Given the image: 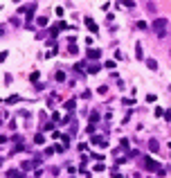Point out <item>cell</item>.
Here are the masks:
<instances>
[{"label":"cell","mask_w":171,"mask_h":178,"mask_svg":"<svg viewBox=\"0 0 171 178\" xmlns=\"http://www.w3.org/2000/svg\"><path fill=\"white\" fill-rule=\"evenodd\" d=\"M142 162H144V171H155V174H160V176H164V169L160 167V165L155 162L151 156H144L142 158Z\"/></svg>","instance_id":"obj_1"},{"label":"cell","mask_w":171,"mask_h":178,"mask_svg":"<svg viewBox=\"0 0 171 178\" xmlns=\"http://www.w3.org/2000/svg\"><path fill=\"white\" fill-rule=\"evenodd\" d=\"M167 23H169L167 18H155V20H153V32H155L160 38L167 36Z\"/></svg>","instance_id":"obj_2"},{"label":"cell","mask_w":171,"mask_h":178,"mask_svg":"<svg viewBox=\"0 0 171 178\" xmlns=\"http://www.w3.org/2000/svg\"><path fill=\"white\" fill-rule=\"evenodd\" d=\"M90 142H92V144H97L99 149H106V147H108L106 137H101V135H92V137H90Z\"/></svg>","instance_id":"obj_3"},{"label":"cell","mask_w":171,"mask_h":178,"mask_svg":"<svg viewBox=\"0 0 171 178\" xmlns=\"http://www.w3.org/2000/svg\"><path fill=\"white\" fill-rule=\"evenodd\" d=\"M7 178H25V171H23V169H9L7 171Z\"/></svg>","instance_id":"obj_4"},{"label":"cell","mask_w":171,"mask_h":178,"mask_svg":"<svg viewBox=\"0 0 171 178\" xmlns=\"http://www.w3.org/2000/svg\"><path fill=\"white\" fill-rule=\"evenodd\" d=\"M86 56H88V59H92V61H97L101 56V52L99 50H88V52H86Z\"/></svg>","instance_id":"obj_5"},{"label":"cell","mask_w":171,"mask_h":178,"mask_svg":"<svg viewBox=\"0 0 171 178\" xmlns=\"http://www.w3.org/2000/svg\"><path fill=\"white\" fill-rule=\"evenodd\" d=\"M83 23H86V27H88V30H90V32H95V34H97V23H95L92 18H86Z\"/></svg>","instance_id":"obj_6"},{"label":"cell","mask_w":171,"mask_h":178,"mask_svg":"<svg viewBox=\"0 0 171 178\" xmlns=\"http://www.w3.org/2000/svg\"><path fill=\"white\" fill-rule=\"evenodd\" d=\"M32 167H34V160H25V162H20V169L23 171H30Z\"/></svg>","instance_id":"obj_7"},{"label":"cell","mask_w":171,"mask_h":178,"mask_svg":"<svg viewBox=\"0 0 171 178\" xmlns=\"http://www.w3.org/2000/svg\"><path fill=\"white\" fill-rule=\"evenodd\" d=\"M144 63H146V68H149V70H158V61H155V59H146Z\"/></svg>","instance_id":"obj_8"},{"label":"cell","mask_w":171,"mask_h":178,"mask_svg":"<svg viewBox=\"0 0 171 178\" xmlns=\"http://www.w3.org/2000/svg\"><path fill=\"white\" fill-rule=\"evenodd\" d=\"M75 106H77V101H75V99H70V101H65V106H63V108H65V111H70V113H75Z\"/></svg>","instance_id":"obj_9"},{"label":"cell","mask_w":171,"mask_h":178,"mask_svg":"<svg viewBox=\"0 0 171 178\" xmlns=\"http://www.w3.org/2000/svg\"><path fill=\"white\" fill-rule=\"evenodd\" d=\"M135 56H138L140 61L144 59V54H142V43H135Z\"/></svg>","instance_id":"obj_10"},{"label":"cell","mask_w":171,"mask_h":178,"mask_svg":"<svg viewBox=\"0 0 171 178\" xmlns=\"http://www.w3.org/2000/svg\"><path fill=\"white\" fill-rule=\"evenodd\" d=\"M149 149H151L153 153H155V151H160V144H158L155 140H151V142H149Z\"/></svg>","instance_id":"obj_11"},{"label":"cell","mask_w":171,"mask_h":178,"mask_svg":"<svg viewBox=\"0 0 171 178\" xmlns=\"http://www.w3.org/2000/svg\"><path fill=\"white\" fill-rule=\"evenodd\" d=\"M86 70H88L90 74H97V72H99V66H97V63H92V66H88Z\"/></svg>","instance_id":"obj_12"},{"label":"cell","mask_w":171,"mask_h":178,"mask_svg":"<svg viewBox=\"0 0 171 178\" xmlns=\"http://www.w3.org/2000/svg\"><path fill=\"white\" fill-rule=\"evenodd\" d=\"M16 101H20V97H18V95H11V97H7V104H16Z\"/></svg>","instance_id":"obj_13"},{"label":"cell","mask_w":171,"mask_h":178,"mask_svg":"<svg viewBox=\"0 0 171 178\" xmlns=\"http://www.w3.org/2000/svg\"><path fill=\"white\" fill-rule=\"evenodd\" d=\"M90 122H99V113H97V111H92V113H90Z\"/></svg>","instance_id":"obj_14"},{"label":"cell","mask_w":171,"mask_h":178,"mask_svg":"<svg viewBox=\"0 0 171 178\" xmlns=\"http://www.w3.org/2000/svg\"><path fill=\"white\" fill-rule=\"evenodd\" d=\"M34 142H36V144H43V142H45L43 133H36V137H34Z\"/></svg>","instance_id":"obj_15"},{"label":"cell","mask_w":171,"mask_h":178,"mask_svg":"<svg viewBox=\"0 0 171 178\" xmlns=\"http://www.w3.org/2000/svg\"><path fill=\"white\" fill-rule=\"evenodd\" d=\"M75 70H77V72H83V70H86V63H83V61H79L77 66H75Z\"/></svg>","instance_id":"obj_16"},{"label":"cell","mask_w":171,"mask_h":178,"mask_svg":"<svg viewBox=\"0 0 171 178\" xmlns=\"http://www.w3.org/2000/svg\"><path fill=\"white\" fill-rule=\"evenodd\" d=\"M54 79H56V81H65V72H56Z\"/></svg>","instance_id":"obj_17"},{"label":"cell","mask_w":171,"mask_h":178,"mask_svg":"<svg viewBox=\"0 0 171 178\" xmlns=\"http://www.w3.org/2000/svg\"><path fill=\"white\" fill-rule=\"evenodd\" d=\"M119 144H122V149H124V151H128V140H126V137H122V142H119Z\"/></svg>","instance_id":"obj_18"},{"label":"cell","mask_w":171,"mask_h":178,"mask_svg":"<svg viewBox=\"0 0 171 178\" xmlns=\"http://www.w3.org/2000/svg\"><path fill=\"white\" fill-rule=\"evenodd\" d=\"M38 77H41V72H32V77H30V79H32L34 84H36V81H38Z\"/></svg>","instance_id":"obj_19"},{"label":"cell","mask_w":171,"mask_h":178,"mask_svg":"<svg viewBox=\"0 0 171 178\" xmlns=\"http://www.w3.org/2000/svg\"><path fill=\"white\" fill-rule=\"evenodd\" d=\"M95 129H97L95 124H88V126H86V131H88V133H95Z\"/></svg>","instance_id":"obj_20"},{"label":"cell","mask_w":171,"mask_h":178,"mask_svg":"<svg viewBox=\"0 0 171 178\" xmlns=\"http://www.w3.org/2000/svg\"><path fill=\"white\" fill-rule=\"evenodd\" d=\"M104 169H106V165H101V162L95 165V171H104Z\"/></svg>","instance_id":"obj_21"},{"label":"cell","mask_w":171,"mask_h":178,"mask_svg":"<svg viewBox=\"0 0 171 178\" xmlns=\"http://www.w3.org/2000/svg\"><path fill=\"white\" fill-rule=\"evenodd\" d=\"M7 54H9V52H7V50H5V52H0V63H2L5 59H7Z\"/></svg>","instance_id":"obj_22"},{"label":"cell","mask_w":171,"mask_h":178,"mask_svg":"<svg viewBox=\"0 0 171 178\" xmlns=\"http://www.w3.org/2000/svg\"><path fill=\"white\" fill-rule=\"evenodd\" d=\"M2 142H7V137H5V135H0V144H2Z\"/></svg>","instance_id":"obj_23"},{"label":"cell","mask_w":171,"mask_h":178,"mask_svg":"<svg viewBox=\"0 0 171 178\" xmlns=\"http://www.w3.org/2000/svg\"><path fill=\"white\" fill-rule=\"evenodd\" d=\"M2 34H5V27H2V25H0V36H2Z\"/></svg>","instance_id":"obj_24"},{"label":"cell","mask_w":171,"mask_h":178,"mask_svg":"<svg viewBox=\"0 0 171 178\" xmlns=\"http://www.w3.org/2000/svg\"><path fill=\"white\" fill-rule=\"evenodd\" d=\"M115 178H124V176H119V174H115Z\"/></svg>","instance_id":"obj_25"}]
</instances>
